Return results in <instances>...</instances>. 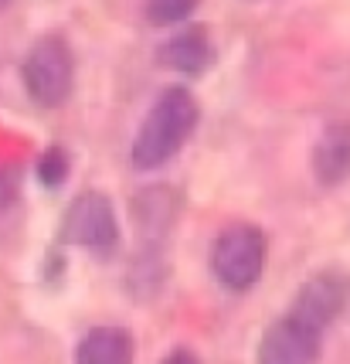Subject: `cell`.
Instances as JSON below:
<instances>
[{"label":"cell","mask_w":350,"mask_h":364,"mask_svg":"<svg viewBox=\"0 0 350 364\" xmlns=\"http://www.w3.org/2000/svg\"><path fill=\"white\" fill-rule=\"evenodd\" d=\"M197 116H201V106L184 85L163 89L160 99L150 106L146 119L140 123V129H136V140L129 150L133 167L153 171V167H163L170 157H177L180 146L191 140Z\"/></svg>","instance_id":"obj_1"},{"label":"cell","mask_w":350,"mask_h":364,"mask_svg":"<svg viewBox=\"0 0 350 364\" xmlns=\"http://www.w3.org/2000/svg\"><path fill=\"white\" fill-rule=\"evenodd\" d=\"M24 89L41 109H55L72 95L75 85V55L62 34L38 38L24 58Z\"/></svg>","instance_id":"obj_2"},{"label":"cell","mask_w":350,"mask_h":364,"mask_svg":"<svg viewBox=\"0 0 350 364\" xmlns=\"http://www.w3.org/2000/svg\"><path fill=\"white\" fill-rule=\"evenodd\" d=\"M266 235L255 225H228L222 235L214 238L211 249V272L214 279L231 289V293H245L258 283V276L266 269Z\"/></svg>","instance_id":"obj_3"},{"label":"cell","mask_w":350,"mask_h":364,"mask_svg":"<svg viewBox=\"0 0 350 364\" xmlns=\"http://www.w3.org/2000/svg\"><path fill=\"white\" fill-rule=\"evenodd\" d=\"M62 242L79 245V249H92V252H109L119 242V222L112 201L99 191H85L79 194L62 222Z\"/></svg>","instance_id":"obj_4"},{"label":"cell","mask_w":350,"mask_h":364,"mask_svg":"<svg viewBox=\"0 0 350 364\" xmlns=\"http://www.w3.org/2000/svg\"><path fill=\"white\" fill-rule=\"evenodd\" d=\"M344 306H347V279L340 272H317L300 286L289 317L323 333V327H330L344 314Z\"/></svg>","instance_id":"obj_5"},{"label":"cell","mask_w":350,"mask_h":364,"mask_svg":"<svg viewBox=\"0 0 350 364\" xmlns=\"http://www.w3.org/2000/svg\"><path fill=\"white\" fill-rule=\"evenodd\" d=\"M319 354V331L296 317L275 320L258 341V364H313Z\"/></svg>","instance_id":"obj_6"},{"label":"cell","mask_w":350,"mask_h":364,"mask_svg":"<svg viewBox=\"0 0 350 364\" xmlns=\"http://www.w3.org/2000/svg\"><path fill=\"white\" fill-rule=\"evenodd\" d=\"M160 65L174 68L180 75H204L214 65V41L207 34L204 24H184L180 31H174L157 51Z\"/></svg>","instance_id":"obj_7"},{"label":"cell","mask_w":350,"mask_h":364,"mask_svg":"<svg viewBox=\"0 0 350 364\" xmlns=\"http://www.w3.org/2000/svg\"><path fill=\"white\" fill-rule=\"evenodd\" d=\"M313 177L323 188H337L350 177V119H337L319 133L313 146Z\"/></svg>","instance_id":"obj_8"},{"label":"cell","mask_w":350,"mask_h":364,"mask_svg":"<svg viewBox=\"0 0 350 364\" xmlns=\"http://www.w3.org/2000/svg\"><path fill=\"white\" fill-rule=\"evenodd\" d=\"M136 344L123 327H92L75 348V364H133Z\"/></svg>","instance_id":"obj_9"},{"label":"cell","mask_w":350,"mask_h":364,"mask_svg":"<svg viewBox=\"0 0 350 364\" xmlns=\"http://www.w3.org/2000/svg\"><path fill=\"white\" fill-rule=\"evenodd\" d=\"M197 4L201 0H146V21L157 28H174L197 11Z\"/></svg>","instance_id":"obj_10"},{"label":"cell","mask_w":350,"mask_h":364,"mask_svg":"<svg viewBox=\"0 0 350 364\" xmlns=\"http://www.w3.org/2000/svg\"><path fill=\"white\" fill-rule=\"evenodd\" d=\"M38 177H41L45 188H62L65 184V177H68V154H65L62 146H51L48 154L41 157V164H38Z\"/></svg>","instance_id":"obj_11"},{"label":"cell","mask_w":350,"mask_h":364,"mask_svg":"<svg viewBox=\"0 0 350 364\" xmlns=\"http://www.w3.org/2000/svg\"><path fill=\"white\" fill-rule=\"evenodd\" d=\"M163 364H201V361L194 358L191 350H174V354H170V358H167Z\"/></svg>","instance_id":"obj_12"},{"label":"cell","mask_w":350,"mask_h":364,"mask_svg":"<svg viewBox=\"0 0 350 364\" xmlns=\"http://www.w3.org/2000/svg\"><path fill=\"white\" fill-rule=\"evenodd\" d=\"M7 4H11V0H0V11H4V7H7Z\"/></svg>","instance_id":"obj_13"}]
</instances>
